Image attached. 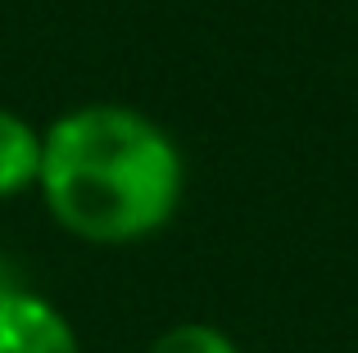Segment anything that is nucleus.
Returning <instances> with one entry per match:
<instances>
[{
    "label": "nucleus",
    "mask_w": 358,
    "mask_h": 353,
    "mask_svg": "<svg viewBox=\"0 0 358 353\" xmlns=\"http://www.w3.org/2000/svg\"><path fill=\"white\" fill-rule=\"evenodd\" d=\"M0 353H82L69 313L36 290H0Z\"/></svg>",
    "instance_id": "f03ea898"
},
{
    "label": "nucleus",
    "mask_w": 358,
    "mask_h": 353,
    "mask_svg": "<svg viewBox=\"0 0 358 353\" xmlns=\"http://www.w3.org/2000/svg\"><path fill=\"white\" fill-rule=\"evenodd\" d=\"M36 195L59 231L122 249L159 236L186 195L173 132L131 105H78L41 132Z\"/></svg>",
    "instance_id": "f257e3e1"
},
{
    "label": "nucleus",
    "mask_w": 358,
    "mask_h": 353,
    "mask_svg": "<svg viewBox=\"0 0 358 353\" xmlns=\"http://www.w3.org/2000/svg\"><path fill=\"white\" fill-rule=\"evenodd\" d=\"M145 353H241V345L209 322H177Z\"/></svg>",
    "instance_id": "20e7f679"
},
{
    "label": "nucleus",
    "mask_w": 358,
    "mask_h": 353,
    "mask_svg": "<svg viewBox=\"0 0 358 353\" xmlns=\"http://www.w3.org/2000/svg\"><path fill=\"white\" fill-rule=\"evenodd\" d=\"M41 168V127H32L18 109L0 105V200L36 190Z\"/></svg>",
    "instance_id": "7ed1b4c3"
}]
</instances>
